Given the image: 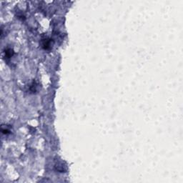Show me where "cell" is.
I'll return each mask as SVG.
<instances>
[{
    "mask_svg": "<svg viewBox=\"0 0 183 183\" xmlns=\"http://www.w3.org/2000/svg\"><path fill=\"white\" fill-rule=\"evenodd\" d=\"M4 53V57L9 59L10 57H12L13 55H14V51H13L12 49H10V48H7V49H5Z\"/></svg>",
    "mask_w": 183,
    "mask_h": 183,
    "instance_id": "obj_2",
    "label": "cell"
},
{
    "mask_svg": "<svg viewBox=\"0 0 183 183\" xmlns=\"http://www.w3.org/2000/svg\"><path fill=\"white\" fill-rule=\"evenodd\" d=\"M2 133L5 134H7L10 133V130H9V129H7V128L4 129V127L2 128Z\"/></svg>",
    "mask_w": 183,
    "mask_h": 183,
    "instance_id": "obj_3",
    "label": "cell"
},
{
    "mask_svg": "<svg viewBox=\"0 0 183 183\" xmlns=\"http://www.w3.org/2000/svg\"><path fill=\"white\" fill-rule=\"evenodd\" d=\"M42 47L44 50H50L52 47V39H50L49 38H46V39H42Z\"/></svg>",
    "mask_w": 183,
    "mask_h": 183,
    "instance_id": "obj_1",
    "label": "cell"
}]
</instances>
